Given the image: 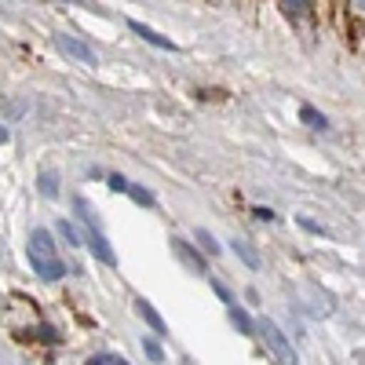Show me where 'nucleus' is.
Returning a JSON list of instances; mask_svg holds the SVG:
<instances>
[{
    "label": "nucleus",
    "instance_id": "obj_3",
    "mask_svg": "<svg viewBox=\"0 0 365 365\" xmlns=\"http://www.w3.org/2000/svg\"><path fill=\"white\" fill-rule=\"evenodd\" d=\"M55 48L63 51L66 58H77L81 66H99V55H96V48H88L81 37H73V34H55Z\"/></svg>",
    "mask_w": 365,
    "mask_h": 365
},
{
    "label": "nucleus",
    "instance_id": "obj_7",
    "mask_svg": "<svg viewBox=\"0 0 365 365\" xmlns=\"http://www.w3.org/2000/svg\"><path fill=\"white\" fill-rule=\"evenodd\" d=\"M135 311H139V318L150 325V329H154L158 332V336H165V332H168V325H165V318L154 311V307H150V303L146 299H135Z\"/></svg>",
    "mask_w": 365,
    "mask_h": 365
},
{
    "label": "nucleus",
    "instance_id": "obj_10",
    "mask_svg": "<svg viewBox=\"0 0 365 365\" xmlns=\"http://www.w3.org/2000/svg\"><path fill=\"white\" fill-rule=\"evenodd\" d=\"M230 322H234V329L241 332V336H252V332H256V322L241 311V307H230Z\"/></svg>",
    "mask_w": 365,
    "mask_h": 365
},
{
    "label": "nucleus",
    "instance_id": "obj_14",
    "mask_svg": "<svg viewBox=\"0 0 365 365\" xmlns=\"http://www.w3.org/2000/svg\"><path fill=\"white\" fill-rule=\"evenodd\" d=\"M143 351H146L150 361H165V351H161V344H154V340H143Z\"/></svg>",
    "mask_w": 365,
    "mask_h": 365
},
{
    "label": "nucleus",
    "instance_id": "obj_8",
    "mask_svg": "<svg viewBox=\"0 0 365 365\" xmlns=\"http://www.w3.org/2000/svg\"><path fill=\"white\" fill-rule=\"evenodd\" d=\"M230 249L237 252V259H245L249 270H259V252L249 245V241H241V237H237V241H230Z\"/></svg>",
    "mask_w": 365,
    "mask_h": 365
},
{
    "label": "nucleus",
    "instance_id": "obj_21",
    "mask_svg": "<svg viewBox=\"0 0 365 365\" xmlns=\"http://www.w3.org/2000/svg\"><path fill=\"white\" fill-rule=\"evenodd\" d=\"M354 8H358V11H365V0H354Z\"/></svg>",
    "mask_w": 365,
    "mask_h": 365
},
{
    "label": "nucleus",
    "instance_id": "obj_12",
    "mask_svg": "<svg viewBox=\"0 0 365 365\" xmlns=\"http://www.w3.org/2000/svg\"><path fill=\"white\" fill-rule=\"evenodd\" d=\"M132 201H139V205H154V194H150L146 187H139V182H128V190H125Z\"/></svg>",
    "mask_w": 365,
    "mask_h": 365
},
{
    "label": "nucleus",
    "instance_id": "obj_18",
    "mask_svg": "<svg viewBox=\"0 0 365 365\" xmlns=\"http://www.w3.org/2000/svg\"><path fill=\"white\" fill-rule=\"evenodd\" d=\"M285 8L296 15V11H311V0H285Z\"/></svg>",
    "mask_w": 365,
    "mask_h": 365
},
{
    "label": "nucleus",
    "instance_id": "obj_20",
    "mask_svg": "<svg viewBox=\"0 0 365 365\" xmlns=\"http://www.w3.org/2000/svg\"><path fill=\"white\" fill-rule=\"evenodd\" d=\"M0 143H8V125H0Z\"/></svg>",
    "mask_w": 365,
    "mask_h": 365
},
{
    "label": "nucleus",
    "instance_id": "obj_15",
    "mask_svg": "<svg viewBox=\"0 0 365 365\" xmlns=\"http://www.w3.org/2000/svg\"><path fill=\"white\" fill-rule=\"evenodd\" d=\"M197 241H201V249H205V252H212V256L220 252V245H216V237H212L208 230H197Z\"/></svg>",
    "mask_w": 365,
    "mask_h": 365
},
{
    "label": "nucleus",
    "instance_id": "obj_11",
    "mask_svg": "<svg viewBox=\"0 0 365 365\" xmlns=\"http://www.w3.org/2000/svg\"><path fill=\"white\" fill-rule=\"evenodd\" d=\"M37 182H41V194L44 197H58V175L55 172H41Z\"/></svg>",
    "mask_w": 365,
    "mask_h": 365
},
{
    "label": "nucleus",
    "instance_id": "obj_13",
    "mask_svg": "<svg viewBox=\"0 0 365 365\" xmlns=\"http://www.w3.org/2000/svg\"><path fill=\"white\" fill-rule=\"evenodd\" d=\"M58 234L66 237V245H81V234H77V227H73V223H66V220H58Z\"/></svg>",
    "mask_w": 365,
    "mask_h": 365
},
{
    "label": "nucleus",
    "instance_id": "obj_19",
    "mask_svg": "<svg viewBox=\"0 0 365 365\" xmlns=\"http://www.w3.org/2000/svg\"><path fill=\"white\" fill-rule=\"evenodd\" d=\"M212 289H216V296H220V299H227V303H230V289H227L223 282H212Z\"/></svg>",
    "mask_w": 365,
    "mask_h": 365
},
{
    "label": "nucleus",
    "instance_id": "obj_4",
    "mask_svg": "<svg viewBox=\"0 0 365 365\" xmlns=\"http://www.w3.org/2000/svg\"><path fill=\"white\" fill-rule=\"evenodd\" d=\"M84 241H88V249L96 252V259H99V263H110V267L117 263V256H113V249H110L106 234L99 230V223H88V237H84Z\"/></svg>",
    "mask_w": 365,
    "mask_h": 365
},
{
    "label": "nucleus",
    "instance_id": "obj_5",
    "mask_svg": "<svg viewBox=\"0 0 365 365\" xmlns=\"http://www.w3.org/2000/svg\"><path fill=\"white\" fill-rule=\"evenodd\" d=\"M128 29H132V34H139L146 44H154V48H165V51H175V48H179L172 37L158 34V29H150V26H143V22H128Z\"/></svg>",
    "mask_w": 365,
    "mask_h": 365
},
{
    "label": "nucleus",
    "instance_id": "obj_2",
    "mask_svg": "<svg viewBox=\"0 0 365 365\" xmlns=\"http://www.w3.org/2000/svg\"><path fill=\"white\" fill-rule=\"evenodd\" d=\"M256 332L263 336V347L270 351V358H278V361H285V365H292L296 361V351H292V344L285 340V332L274 325L270 318H263V322H256Z\"/></svg>",
    "mask_w": 365,
    "mask_h": 365
},
{
    "label": "nucleus",
    "instance_id": "obj_9",
    "mask_svg": "<svg viewBox=\"0 0 365 365\" xmlns=\"http://www.w3.org/2000/svg\"><path fill=\"white\" fill-rule=\"evenodd\" d=\"M299 120H303V125H311V128H318V132L329 128V117L322 110H314V106H299Z\"/></svg>",
    "mask_w": 365,
    "mask_h": 365
},
{
    "label": "nucleus",
    "instance_id": "obj_6",
    "mask_svg": "<svg viewBox=\"0 0 365 365\" xmlns=\"http://www.w3.org/2000/svg\"><path fill=\"white\" fill-rule=\"evenodd\" d=\"M172 249H175V256H179L182 263H187L194 274H205V259H201V256H197V252H194L182 237H172Z\"/></svg>",
    "mask_w": 365,
    "mask_h": 365
},
{
    "label": "nucleus",
    "instance_id": "obj_16",
    "mask_svg": "<svg viewBox=\"0 0 365 365\" xmlns=\"http://www.w3.org/2000/svg\"><path fill=\"white\" fill-rule=\"evenodd\" d=\"M88 361H91V365H120L125 358H120V354H91Z\"/></svg>",
    "mask_w": 365,
    "mask_h": 365
},
{
    "label": "nucleus",
    "instance_id": "obj_22",
    "mask_svg": "<svg viewBox=\"0 0 365 365\" xmlns=\"http://www.w3.org/2000/svg\"><path fill=\"white\" fill-rule=\"evenodd\" d=\"M70 4H84V8H88V0H70Z\"/></svg>",
    "mask_w": 365,
    "mask_h": 365
},
{
    "label": "nucleus",
    "instance_id": "obj_17",
    "mask_svg": "<svg viewBox=\"0 0 365 365\" xmlns=\"http://www.w3.org/2000/svg\"><path fill=\"white\" fill-rule=\"evenodd\" d=\"M110 190L125 194V190H128V179H125V175H110Z\"/></svg>",
    "mask_w": 365,
    "mask_h": 365
},
{
    "label": "nucleus",
    "instance_id": "obj_1",
    "mask_svg": "<svg viewBox=\"0 0 365 365\" xmlns=\"http://www.w3.org/2000/svg\"><path fill=\"white\" fill-rule=\"evenodd\" d=\"M29 263H34L37 278H44V282H58L66 270H73V267H66L63 259H58L55 241H51V234L44 227H37L34 234H29Z\"/></svg>",
    "mask_w": 365,
    "mask_h": 365
}]
</instances>
